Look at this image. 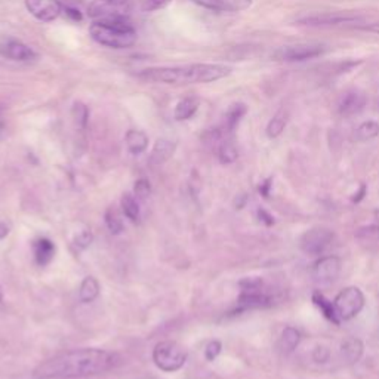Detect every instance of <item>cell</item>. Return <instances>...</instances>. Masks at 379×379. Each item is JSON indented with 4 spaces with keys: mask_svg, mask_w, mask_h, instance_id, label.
<instances>
[{
    "mask_svg": "<svg viewBox=\"0 0 379 379\" xmlns=\"http://www.w3.org/2000/svg\"><path fill=\"white\" fill-rule=\"evenodd\" d=\"M367 104V98L363 92L358 91H349L343 95V98L339 100L338 111L341 116L352 117L362 113Z\"/></svg>",
    "mask_w": 379,
    "mask_h": 379,
    "instance_id": "cell-11",
    "label": "cell"
},
{
    "mask_svg": "<svg viewBox=\"0 0 379 379\" xmlns=\"http://www.w3.org/2000/svg\"><path fill=\"white\" fill-rule=\"evenodd\" d=\"M362 21V16L352 14H320L310 15L298 20L299 24L304 25H338V24H349Z\"/></svg>",
    "mask_w": 379,
    "mask_h": 379,
    "instance_id": "cell-13",
    "label": "cell"
},
{
    "mask_svg": "<svg viewBox=\"0 0 379 379\" xmlns=\"http://www.w3.org/2000/svg\"><path fill=\"white\" fill-rule=\"evenodd\" d=\"M365 345L358 338H347L341 344V357L347 365H356L363 357Z\"/></svg>",
    "mask_w": 379,
    "mask_h": 379,
    "instance_id": "cell-15",
    "label": "cell"
},
{
    "mask_svg": "<svg viewBox=\"0 0 379 379\" xmlns=\"http://www.w3.org/2000/svg\"><path fill=\"white\" fill-rule=\"evenodd\" d=\"M246 111H248V108H246V106L242 102H236L233 106H230L229 111H227L225 115L224 130L233 132L237 128V125H239V122L243 119V116L246 115Z\"/></svg>",
    "mask_w": 379,
    "mask_h": 379,
    "instance_id": "cell-21",
    "label": "cell"
},
{
    "mask_svg": "<svg viewBox=\"0 0 379 379\" xmlns=\"http://www.w3.org/2000/svg\"><path fill=\"white\" fill-rule=\"evenodd\" d=\"M334 306L339 320H352L363 310L365 295L358 288L349 286L338 293Z\"/></svg>",
    "mask_w": 379,
    "mask_h": 379,
    "instance_id": "cell-5",
    "label": "cell"
},
{
    "mask_svg": "<svg viewBox=\"0 0 379 379\" xmlns=\"http://www.w3.org/2000/svg\"><path fill=\"white\" fill-rule=\"evenodd\" d=\"M301 343V334L295 328H284L279 339V348L284 354H290L295 352Z\"/></svg>",
    "mask_w": 379,
    "mask_h": 379,
    "instance_id": "cell-17",
    "label": "cell"
},
{
    "mask_svg": "<svg viewBox=\"0 0 379 379\" xmlns=\"http://www.w3.org/2000/svg\"><path fill=\"white\" fill-rule=\"evenodd\" d=\"M231 67L222 64H187L175 67H151L138 73V79L154 83L196 84L221 80L231 74Z\"/></svg>",
    "mask_w": 379,
    "mask_h": 379,
    "instance_id": "cell-2",
    "label": "cell"
},
{
    "mask_svg": "<svg viewBox=\"0 0 379 379\" xmlns=\"http://www.w3.org/2000/svg\"><path fill=\"white\" fill-rule=\"evenodd\" d=\"M104 220H106V225L111 234H120L123 231V222L115 209H111V207L107 209L106 215H104Z\"/></svg>",
    "mask_w": 379,
    "mask_h": 379,
    "instance_id": "cell-28",
    "label": "cell"
},
{
    "mask_svg": "<svg viewBox=\"0 0 379 379\" xmlns=\"http://www.w3.org/2000/svg\"><path fill=\"white\" fill-rule=\"evenodd\" d=\"M270 190H271V178L267 179V181H264L260 187V192L264 197H268L270 196Z\"/></svg>",
    "mask_w": 379,
    "mask_h": 379,
    "instance_id": "cell-37",
    "label": "cell"
},
{
    "mask_svg": "<svg viewBox=\"0 0 379 379\" xmlns=\"http://www.w3.org/2000/svg\"><path fill=\"white\" fill-rule=\"evenodd\" d=\"M34 257H36V261L39 265H46L49 264L51 260L54 258V253H55V246L54 243L49 240V239H39L34 246Z\"/></svg>",
    "mask_w": 379,
    "mask_h": 379,
    "instance_id": "cell-20",
    "label": "cell"
},
{
    "mask_svg": "<svg viewBox=\"0 0 379 379\" xmlns=\"http://www.w3.org/2000/svg\"><path fill=\"white\" fill-rule=\"evenodd\" d=\"M100 295V283L95 277H87L83 279L80 289H79V298L84 304L95 301Z\"/></svg>",
    "mask_w": 379,
    "mask_h": 379,
    "instance_id": "cell-22",
    "label": "cell"
},
{
    "mask_svg": "<svg viewBox=\"0 0 379 379\" xmlns=\"http://www.w3.org/2000/svg\"><path fill=\"white\" fill-rule=\"evenodd\" d=\"M122 209L125 212V215L129 218L130 221H138L139 220V206L135 200V197L126 193L122 197Z\"/></svg>",
    "mask_w": 379,
    "mask_h": 379,
    "instance_id": "cell-27",
    "label": "cell"
},
{
    "mask_svg": "<svg viewBox=\"0 0 379 379\" xmlns=\"http://www.w3.org/2000/svg\"><path fill=\"white\" fill-rule=\"evenodd\" d=\"M8 234H9V227L5 222H0V240L5 239Z\"/></svg>",
    "mask_w": 379,
    "mask_h": 379,
    "instance_id": "cell-42",
    "label": "cell"
},
{
    "mask_svg": "<svg viewBox=\"0 0 379 379\" xmlns=\"http://www.w3.org/2000/svg\"><path fill=\"white\" fill-rule=\"evenodd\" d=\"M326 52V46L320 43H299L293 46H283L274 54L280 61H306L317 58V56L323 55Z\"/></svg>",
    "mask_w": 379,
    "mask_h": 379,
    "instance_id": "cell-6",
    "label": "cell"
},
{
    "mask_svg": "<svg viewBox=\"0 0 379 379\" xmlns=\"http://www.w3.org/2000/svg\"><path fill=\"white\" fill-rule=\"evenodd\" d=\"M221 349H222V344L220 343V341H211L209 344L206 345V358L209 360V362H214V360L220 356L221 353Z\"/></svg>",
    "mask_w": 379,
    "mask_h": 379,
    "instance_id": "cell-32",
    "label": "cell"
},
{
    "mask_svg": "<svg viewBox=\"0 0 379 379\" xmlns=\"http://www.w3.org/2000/svg\"><path fill=\"white\" fill-rule=\"evenodd\" d=\"M126 146L132 154L144 153L148 147V137L142 130L130 129L126 134Z\"/></svg>",
    "mask_w": 379,
    "mask_h": 379,
    "instance_id": "cell-19",
    "label": "cell"
},
{
    "mask_svg": "<svg viewBox=\"0 0 379 379\" xmlns=\"http://www.w3.org/2000/svg\"><path fill=\"white\" fill-rule=\"evenodd\" d=\"M119 363L117 354L100 348H80L45 360L33 372L36 379H74L100 375Z\"/></svg>",
    "mask_w": 379,
    "mask_h": 379,
    "instance_id": "cell-1",
    "label": "cell"
},
{
    "mask_svg": "<svg viewBox=\"0 0 379 379\" xmlns=\"http://www.w3.org/2000/svg\"><path fill=\"white\" fill-rule=\"evenodd\" d=\"M153 362L163 372H176L187 362V353L174 341H162L153 349Z\"/></svg>",
    "mask_w": 379,
    "mask_h": 379,
    "instance_id": "cell-4",
    "label": "cell"
},
{
    "mask_svg": "<svg viewBox=\"0 0 379 379\" xmlns=\"http://www.w3.org/2000/svg\"><path fill=\"white\" fill-rule=\"evenodd\" d=\"M192 2L214 12H240L249 9L253 0H192Z\"/></svg>",
    "mask_w": 379,
    "mask_h": 379,
    "instance_id": "cell-12",
    "label": "cell"
},
{
    "mask_svg": "<svg viewBox=\"0 0 379 379\" xmlns=\"http://www.w3.org/2000/svg\"><path fill=\"white\" fill-rule=\"evenodd\" d=\"M151 193V185L148 183V179H144L141 178L137 181L135 184V194L139 197V198H147Z\"/></svg>",
    "mask_w": 379,
    "mask_h": 379,
    "instance_id": "cell-33",
    "label": "cell"
},
{
    "mask_svg": "<svg viewBox=\"0 0 379 379\" xmlns=\"http://www.w3.org/2000/svg\"><path fill=\"white\" fill-rule=\"evenodd\" d=\"M101 2L107 3V5H110V6H122V5L128 3L129 0H101Z\"/></svg>",
    "mask_w": 379,
    "mask_h": 379,
    "instance_id": "cell-41",
    "label": "cell"
},
{
    "mask_svg": "<svg viewBox=\"0 0 379 379\" xmlns=\"http://www.w3.org/2000/svg\"><path fill=\"white\" fill-rule=\"evenodd\" d=\"M375 218H376V220L379 221V211H376V212H375Z\"/></svg>",
    "mask_w": 379,
    "mask_h": 379,
    "instance_id": "cell-44",
    "label": "cell"
},
{
    "mask_svg": "<svg viewBox=\"0 0 379 379\" xmlns=\"http://www.w3.org/2000/svg\"><path fill=\"white\" fill-rule=\"evenodd\" d=\"M312 358H314V362H317V363L329 362V358H330L329 348H326L325 345H317L314 352H312Z\"/></svg>",
    "mask_w": 379,
    "mask_h": 379,
    "instance_id": "cell-34",
    "label": "cell"
},
{
    "mask_svg": "<svg viewBox=\"0 0 379 379\" xmlns=\"http://www.w3.org/2000/svg\"><path fill=\"white\" fill-rule=\"evenodd\" d=\"M2 301H3V293H2V290H0V302Z\"/></svg>",
    "mask_w": 379,
    "mask_h": 379,
    "instance_id": "cell-43",
    "label": "cell"
},
{
    "mask_svg": "<svg viewBox=\"0 0 379 379\" xmlns=\"http://www.w3.org/2000/svg\"><path fill=\"white\" fill-rule=\"evenodd\" d=\"M92 242H93V234L91 231H88V230L82 231L80 234L76 236V239H74V244L78 246L79 249L89 248Z\"/></svg>",
    "mask_w": 379,
    "mask_h": 379,
    "instance_id": "cell-31",
    "label": "cell"
},
{
    "mask_svg": "<svg viewBox=\"0 0 379 379\" xmlns=\"http://www.w3.org/2000/svg\"><path fill=\"white\" fill-rule=\"evenodd\" d=\"M379 135V123L375 120L363 122L356 130V138L358 141H371Z\"/></svg>",
    "mask_w": 379,
    "mask_h": 379,
    "instance_id": "cell-25",
    "label": "cell"
},
{
    "mask_svg": "<svg viewBox=\"0 0 379 379\" xmlns=\"http://www.w3.org/2000/svg\"><path fill=\"white\" fill-rule=\"evenodd\" d=\"M92 39L113 49H128L137 43V30L126 16L119 14L100 15L89 27Z\"/></svg>",
    "mask_w": 379,
    "mask_h": 379,
    "instance_id": "cell-3",
    "label": "cell"
},
{
    "mask_svg": "<svg viewBox=\"0 0 379 379\" xmlns=\"http://www.w3.org/2000/svg\"><path fill=\"white\" fill-rule=\"evenodd\" d=\"M172 0H144V8L148 11H156V9H162L169 5Z\"/></svg>",
    "mask_w": 379,
    "mask_h": 379,
    "instance_id": "cell-35",
    "label": "cell"
},
{
    "mask_svg": "<svg viewBox=\"0 0 379 379\" xmlns=\"http://www.w3.org/2000/svg\"><path fill=\"white\" fill-rule=\"evenodd\" d=\"M358 240L363 242H376L379 243V225H367L358 229L356 233Z\"/></svg>",
    "mask_w": 379,
    "mask_h": 379,
    "instance_id": "cell-29",
    "label": "cell"
},
{
    "mask_svg": "<svg viewBox=\"0 0 379 379\" xmlns=\"http://www.w3.org/2000/svg\"><path fill=\"white\" fill-rule=\"evenodd\" d=\"M312 302H314V304L320 308V311L323 312V316L330 320V321H334L335 325H339V319H338V314H336V310H335V306H334V302H330L328 301L323 295H321V293L319 292H314L312 293Z\"/></svg>",
    "mask_w": 379,
    "mask_h": 379,
    "instance_id": "cell-23",
    "label": "cell"
},
{
    "mask_svg": "<svg viewBox=\"0 0 379 379\" xmlns=\"http://www.w3.org/2000/svg\"><path fill=\"white\" fill-rule=\"evenodd\" d=\"M239 157V151H237L236 146L231 141H222L220 147H218V159L221 160V163H233Z\"/></svg>",
    "mask_w": 379,
    "mask_h": 379,
    "instance_id": "cell-26",
    "label": "cell"
},
{
    "mask_svg": "<svg viewBox=\"0 0 379 379\" xmlns=\"http://www.w3.org/2000/svg\"><path fill=\"white\" fill-rule=\"evenodd\" d=\"M175 153V144L169 139H157L153 147V151L150 154V162L153 165H162L166 160L174 156Z\"/></svg>",
    "mask_w": 379,
    "mask_h": 379,
    "instance_id": "cell-16",
    "label": "cell"
},
{
    "mask_svg": "<svg viewBox=\"0 0 379 379\" xmlns=\"http://www.w3.org/2000/svg\"><path fill=\"white\" fill-rule=\"evenodd\" d=\"M198 104H200V101H198L194 97H188V98H184V100L179 101L176 104L175 111H174L175 120L183 122V120L192 119L198 110Z\"/></svg>",
    "mask_w": 379,
    "mask_h": 379,
    "instance_id": "cell-18",
    "label": "cell"
},
{
    "mask_svg": "<svg viewBox=\"0 0 379 379\" xmlns=\"http://www.w3.org/2000/svg\"><path fill=\"white\" fill-rule=\"evenodd\" d=\"M73 116H74L76 123H78L80 128H84V126H87V123H88V119H89L88 107L82 102H76L74 107H73Z\"/></svg>",
    "mask_w": 379,
    "mask_h": 379,
    "instance_id": "cell-30",
    "label": "cell"
},
{
    "mask_svg": "<svg viewBox=\"0 0 379 379\" xmlns=\"http://www.w3.org/2000/svg\"><path fill=\"white\" fill-rule=\"evenodd\" d=\"M341 273V261L338 257H325L320 258L312 268L314 279L320 283H332L335 282Z\"/></svg>",
    "mask_w": 379,
    "mask_h": 379,
    "instance_id": "cell-10",
    "label": "cell"
},
{
    "mask_svg": "<svg viewBox=\"0 0 379 379\" xmlns=\"http://www.w3.org/2000/svg\"><path fill=\"white\" fill-rule=\"evenodd\" d=\"M365 194H366V185H362V187H360V192H358L357 194H354V197H353V202L358 203V202L362 200V198L365 197Z\"/></svg>",
    "mask_w": 379,
    "mask_h": 379,
    "instance_id": "cell-40",
    "label": "cell"
},
{
    "mask_svg": "<svg viewBox=\"0 0 379 379\" xmlns=\"http://www.w3.org/2000/svg\"><path fill=\"white\" fill-rule=\"evenodd\" d=\"M334 240V231L323 227H316L304 233L301 237L299 246L304 253L307 255H321Z\"/></svg>",
    "mask_w": 379,
    "mask_h": 379,
    "instance_id": "cell-7",
    "label": "cell"
},
{
    "mask_svg": "<svg viewBox=\"0 0 379 379\" xmlns=\"http://www.w3.org/2000/svg\"><path fill=\"white\" fill-rule=\"evenodd\" d=\"M273 304V299L260 289L243 290L239 298V307L242 310H253V308H265Z\"/></svg>",
    "mask_w": 379,
    "mask_h": 379,
    "instance_id": "cell-14",
    "label": "cell"
},
{
    "mask_svg": "<svg viewBox=\"0 0 379 379\" xmlns=\"http://www.w3.org/2000/svg\"><path fill=\"white\" fill-rule=\"evenodd\" d=\"M258 215H260V218H261V220H262V222H265V224H267V225H271V224H274V218L268 214V212H265L264 209H261L260 212H258Z\"/></svg>",
    "mask_w": 379,
    "mask_h": 379,
    "instance_id": "cell-38",
    "label": "cell"
},
{
    "mask_svg": "<svg viewBox=\"0 0 379 379\" xmlns=\"http://www.w3.org/2000/svg\"><path fill=\"white\" fill-rule=\"evenodd\" d=\"M360 30H365L369 33H375L379 34V23H374V24H367V25H360Z\"/></svg>",
    "mask_w": 379,
    "mask_h": 379,
    "instance_id": "cell-36",
    "label": "cell"
},
{
    "mask_svg": "<svg viewBox=\"0 0 379 379\" xmlns=\"http://www.w3.org/2000/svg\"><path fill=\"white\" fill-rule=\"evenodd\" d=\"M286 123H288V113L284 110H280L276 113V116H274L268 126H267V135L268 138H277L282 132L284 130V128H286Z\"/></svg>",
    "mask_w": 379,
    "mask_h": 379,
    "instance_id": "cell-24",
    "label": "cell"
},
{
    "mask_svg": "<svg viewBox=\"0 0 379 379\" xmlns=\"http://www.w3.org/2000/svg\"><path fill=\"white\" fill-rule=\"evenodd\" d=\"M25 8L30 15L42 23L55 21L64 11L60 0H25Z\"/></svg>",
    "mask_w": 379,
    "mask_h": 379,
    "instance_id": "cell-9",
    "label": "cell"
},
{
    "mask_svg": "<svg viewBox=\"0 0 379 379\" xmlns=\"http://www.w3.org/2000/svg\"><path fill=\"white\" fill-rule=\"evenodd\" d=\"M65 14L73 16V20H82V15L79 11H76V9H71V8H65Z\"/></svg>",
    "mask_w": 379,
    "mask_h": 379,
    "instance_id": "cell-39",
    "label": "cell"
},
{
    "mask_svg": "<svg viewBox=\"0 0 379 379\" xmlns=\"http://www.w3.org/2000/svg\"><path fill=\"white\" fill-rule=\"evenodd\" d=\"M0 55H2L3 58L20 62L33 61L37 56L30 46L11 36L0 37Z\"/></svg>",
    "mask_w": 379,
    "mask_h": 379,
    "instance_id": "cell-8",
    "label": "cell"
}]
</instances>
